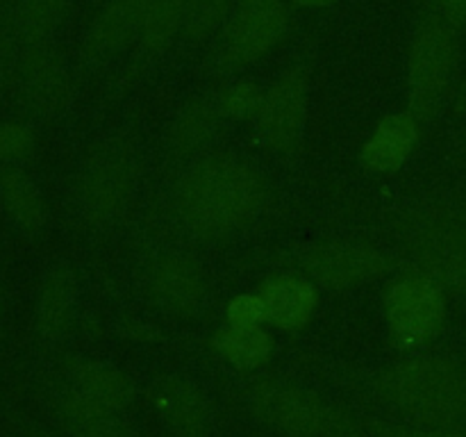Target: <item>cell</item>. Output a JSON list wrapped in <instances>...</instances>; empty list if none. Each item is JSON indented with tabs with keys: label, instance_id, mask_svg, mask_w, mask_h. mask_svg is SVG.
Wrapping results in <instances>:
<instances>
[{
	"label": "cell",
	"instance_id": "obj_17",
	"mask_svg": "<svg viewBox=\"0 0 466 437\" xmlns=\"http://www.w3.org/2000/svg\"><path fill=\"white\" fill-rule=\"evenodd\" d=\"M148 7L150 0H109L86 32V57H112L137 44Z\"/></svg>",
	"mask_w": 466,
	"mask_h": 437
},
{
	"label": "cell",
	"instance_id": "obj_28",
	"mask_svg": "<svg viewBox=\"0 0 466 437\" xmlns=\"http://www.w3.org/2000/svg\"><path fill=\"white\" fill-rule=\"evenodd\" d=\"M226 323L235 328L267 326V308L258 291L235 294L226 305Z\"/></svg>",
	"mask_w": 466,
	"mask_h": 437
},
{
	"label": "cell",
	"instance_id": "obj_21",
	"mask_svg": "<svg viewBox=\"0 0 466 437\" xmlns=\"http://www.w3.org/2000/svg\"><path fill=\"white\" fill-rule=\"evenodd\" d=\"M209 346L221 360L239 371H255L271 362L276 341L267 330V326L258 328H235L223 323L209 337Z\"/></svg>",
	"mask_w": 466,
	"mask_h": 437
},
{
	"label": "cell",
	"instance_id": "obj_16",
	"mask_svg": "<svg viewBox=\"0 0 466 437\" xmlns=\"http://www.w3.org/2000/svg\"><path fill=\"white\" fill-rule=\"evenodd\" d=\"M153 405L177 437H209L212 412L200 387L180 376L162 378L153 385Z\"/></svg>",
	"mask_w": 466,
	"mask_h": 437
},
{
	"label": "cell",
	"instance_id": "obj_26",
	"mask_svg": "<svg viewBox=\"0 0 466 437\" xmlns=\"http://www.w3.org/2000/svg\"><path fill=\"white\" fill-rule=\"evenodd\" d=\"M264 89L250 77H237L217 89V105L226 123H253L264 100Z\"/></svg>",
	"mask_w": 466,
	"mask_h": 437
},
{
	"label": "cell",
	"instance_id": "obj_25",
	"mask_svg": "<svg viewBox=\"0 0 466 437\" xmlns=\"http://www.w3.org/2000/svg\"><path fill=\"white\" fill-rule=\"evenodd\" d=\"M237 0H189L180 39L187 44H205L214 39L235 12Z\"/></svg>",
	"mask_w": 466,
	"mask_h": 437
},
{
	"label": "cell",
	"instance_id": "obj_2",
	"mask_svg": "<svg viewBox=\"0 0 466 437\" xmlns=\"http://www.w3.org/2000/svg\"><path fill=\"white\" fill-rule=\"evenodd\" d=\"M385 235L403 267L417 269L449 296H466V209L449 200H414L385 217Z\"/></svg>",
	"mask_w": 466,
	"mask_h": 437
},
{
	"label": "cell",
	"instance_id": "obj_27",
	"mask_svg": "<svg viewBox=\"0 0 466 437\" xmlns=\"http://www.w3.org/2000/svg\"><path fill=\"white\" fill-rule=\"evenodd\" d=\"M36 135L27 123L5 118L0 121V167L23 164L35 153Z\"/></svg>",
	"mask_w": 466,
	"mask_h": 437
},
{
	"label": "cell",
	"instance_id": "obj_19",
	"mask_svg": "<svg viewBox=\"0 0 466 437\" xmlns=\"http://www.w3.org/2000/svg\"><path fill=\"white\" fill-rule=\"evenodd\" d=\"M66 376L73 391L116 412H126L135 401V382L114 364L91 358H73L66 367Z\"/></svg>",
	"mask_w": 466,
	"mask_h": 437
},
{
	"label": "cell",
	"instance_id": "obj_8",
	"mask_svg": "<svg viewBox=\"0 0 466 437\" xmlns=\"http://www.w3.org/2000/svg\"><path fill=\"white\" fill-rule=\"evenodd\" d=\"M390 340L396 349H419L441 335L449 317V294L432 278L403 267L382 294Z\"/></svg>",
	"mask_w": 466,
	"mask_h": 437
},
{
	"label": "cell",
	"instance_id": "obj_3",
	"mask_svg": "<svg viewBox=\"0 0 466 437\" xmlns=\"http://www.w3.org/2000/svg\"><path fill=\"white\" fill-rule=\"evenodd\" d=\"M139 182V146L127 132L96 141L76 176L73 200L77 221L94 237L112 235L130 214Z\"/></svg>",
	"mask_w": 466,
	"mask_h": 437
},
{
	"label": "cell",
	"instance_id": "obj_18",
	"mask_svg": "<svg viewBox=\"0 0 466 437\" xmlns=\"http://www.w3.org/2000/svg\"><path fill=\"white\" fill-rule=\"evenodd\" d=\"M77 278L73 269L53 267L41 278L35 300V326L41 340L59 341L73 328L77 312Z\"/></svg>",
	"mask_w": 466,
	"mask_h": 437
},
{
	"label": "cell",
	"instance_id": "obj_29",
	"mask_svg": "<svg viewBox=\"0 0 466 437\" xmlns=\"http://www.w3.org/2000/svg\"><path fill=\"white\" fill-rule=\"evenodd\" d=\"M380 437H466L458 426H421V423H371Z\"/></svg>",
	"mask_w": 466,
	"mask_h": 437
},
{
	"label": "cell",
	"instance_id": "obj_10",
	"mask_svg": "<svg viewBox=\"0 0 466 437\" xmlns=\"http://www.w3.org/2000/svg\"><path fill=\"white\" fill-rule=\"evenodd\" d=\"M308 109L309 71L303 64H291L264 89L262 107L253 121L259 144L278 158L291 159L303 153Z\"/></svg>",
	"mask_w": 466,
	"mask_h": 437
},
{
	"label": "cell",
	"instance_id": "obj_14",
	"mask_svg": "<svg viewBox=\"0 0 466 437\" xmlns=\"http://www.w3.org/2000/svg\"><path fill=\"white\" fill-rule=\"evenodd\" d=\"M226 127L217 105V94H203L182 105L173 117L167 135V158L171 168L217 148V141Z\"/></svg>",
	"mask_w": 466,
	"mask_h": 437
},
{
	"label": "cell",
	"instance_id": "obj_13",
	"mask_svg": "<svg viewBox=\"0 0 466 437\" xmlns=\"http://www.w3.org/2000/svg\"><path fill=\"white\" fill-rule=\"evenodd\" d=\"M267 308V326L280 332H300L312 323L321 305V290L300 273L280 269L258 285Z\"/></svg>",
	"mask_w": 466,
	"mask_h": 437
},
{
	"label": "cell",
	"instance_id": "obj_24",
	"mask_svg": "<svg viewBox=\"0 0 466 437\" xmlns=\"http://www.w3.org/2000/svg\"><path fill=\"white\" fill-rule=\"evenodd\" d=\"M66 0H21L14 16V32L25 48L48 44L50 35L62 21Z\"/></svg>",
	"mask_w": 466,
	"mask_h": 437
},
{
	"label": "cell",
	"instance_id": "obj_22",
	"mask_svg": "<svg viewBox=\"0 0 466 437\" xmlns=\"http://www.w3.org/2000/svg\"><path fill=\"white\" fill-rule=\"evenodd\" d=\"M62 414L77 437H137L130 423L112 408L96 403L68 387L62 399Z\"/></svg>",
	"mask_w": 466,
	"mask_h": 437
},
{
	"label": "cell",
	"instance_id": "obj_32",
	"mask_svg": "<svg viewBox=\"0 0 466 437\" xmlns=\"http://www.w3.org/2000/svg\"><path fill=\"white\" fill-rule=\"evenodd\" d=\"M285 3V0H237L235 7L239 9H250V7H268V5Z\"/></svg>",
	"mask_w": 466,
	"mask_h": 437
},
{
	"label": "cell",
	"instance_id": "obj_23",
	"mask_svg": "<svg viewBox=\"0 0 466 437\" xmlns=\"http://www.w3.org/2000/svg\"><path fill=\"white\" fill-rule=\"evenodd\" d=\"M189 0H150L137 46L146 57H159L180 39Z\"/></svg>",
	"mask_w": 466,
	"mask_h": 437
},
{
	"label": "cell",
	"instance_id": "obj_6",
	"mask_svg": "<svg viewBox=\"0 0 466 437\" xmlns=\"http://www.w3.org/2000/svg\"><path fill=\"white\" fill-rule=\"evenodd\" d=\"M250 412L285 437H355L358 423L317 391L278 378H258L244 391Z\"/></svg>",
	"mask_w": 466,
	"mask_h": 437
},
{
	"label": "cell",
	"instance_id": "obj_15",
	"mask_svg": "<svg viewBox=\"0 0 466 437\" xmlns=\"http://www.w3.org/2000/svg\"><path fill=\"white\" fill-rule=\"evenodd\" d=\"M21 66L23 98L30 112L41 118H55L66 112L71 103V76L64 59L46 44L27 48Z\"/></svg>",
	"mask_w": 466,
	"mask_h": 437
},
{
	"label": "cell",
	"instance_id": "obj_11",
	"mask_svg": "<svg viewBox=\"0 0 466 437\" xmlns=\"http://www.w3.org/2000/svg\"><path fill=\"white\" fill-rule=\"evenodd\" d=\"M146 299L162 312L191 319L203 310L208 296V276L194 253L164 249L150 255L144 267Z\"/></svg>",
	"mask_w": 466,
	"mask_h": 437
},
{
	"label": "cell",
	"instance_id": "obj_9",
	"mask_svg": "<svg viewBox=\"0 0 466 437\" xmlns=\"http://www.w3.org/2000/svg\"><path fill=\"white\" fill-rule=\"evenodd\" d=\"M291 30L289 0L268 7H235L223 30L214 36L209 66L217 76H235L271 55Z\"/></svg>",
	"mask_w": 466,
	"mask_h": 437
},
{
	"label": "cell",
	"instance_id": "obj_20",
	"mask_svg": "<svg viewBox=\"0 0 466 437\" xmlns=\"http://www.w3.org/2000/svg\"><path fill=\"white\" fill-rule=\"evenodd\" d=\"M0 205L9 221L27 235H36L46 226L44 196L21 164L0 167Z\"/></svg>",
	"mask_w": 466,
	"mask_h": 437
},
{
	"label": "cell",
	"instance_id": "obj_5",
	"mask_svg": "<svg viewBox=\"0 0 466 437\" xmlns=\"http://www.w3.org/2000/svg\"><path fill=\"white\" fill-rule=\"evenodd\" d=\"M273 264L300 273L330 294L350 291L403 269V259L391 249L350 237L296 244L289 250L276 253Z\"/></svg>",
	"mask_w": 466,
	"mask_h": 437
},
{
	"label": "cell",
	"instance_id": "obj_30",
	"mask_svg": "<svg viewBox=\"0 0 466 437\" xmlns=\"http://www.w3.org/2000/svg\"><path fill=\"white\" fill-rule=\"evenodd\" d=\"M423 12L440 16L455 32L466 25V0H423Z\"/></svg>",
	"mask_w": 466,
	"mask_h": 437
},
{
	"label": "cell",
	"instance_id": "obj_7",
	"mask_svg": "<svg viewBox=\"0 0 466 437\" xmlns=\"http://www.w3.org/2000/svg\"><path fill=\"white\" fill-rule=\"evenodd\" d=\"M458 32L440 16L423 12L408 46V109L419 118L423 132L444 107L453 77Z\"/></svg>",
	"mask_w": 466,
	"mask_h": 437
},
{
	"label": "cell",
	"instance_id": "obj_12",
	"mask_svg": "<svg viewBox=\"0 0 466 437\" xmlns=\"http://www.w3.org/2000/svg\"><path fill=\"white\" fill-rule=\"evenodd\" d=\"M421 137V123L408 107L385 114L360 146V167L371 176H394L417 153Z\"/></svg>",
	"mask_w": 466,
	"mask_h": 437
},
{
	"label": "cell",
	"instance_id": "obj_1",
	"mask_svg": "<svg viewBox=\"0 0 466 437\" xmlns=\"http://www.w3.org/2000/svg\"><path fill=\"white\" fill-rule=\"evenodd\" d=\"M268 200L271 187L262 168L217 146L173 168L159 214L182 239L217 244L253 228Z\"/></svg>",
	"mask_w": 466,
	"mask_h": 437
},
{
	"label": "cell",
	"instance_id": "obj_31",
	"mask_svg": "<svg viewBox=\"0 0 466 437\" xmlns=\"http://www.w3.org/2000/svg\"><path fill=\"white\" fill-rule=\"evenodd\" d=\"M337 0H289V5L294 7H303V9H326L332 7Z\"/></svg>",
	"mask_w": 466,
	"mask_h": 437
},
{
	"label": "cell",
	"instance_id": "obj_4",
	"mask_svg": "<svg viewBox=\"0 0 466 437\" xmlns=\"http://www.w3.org/2000/svg\"><path fill=\"white\" fill-rule=\"evenodd\" d=\"M390 408L421 426H460L466 422V371L440 355H410L373 378Z\"/></svg>",
	"mask_w": 466,
	"mask_h": 437
}]
</instances>
